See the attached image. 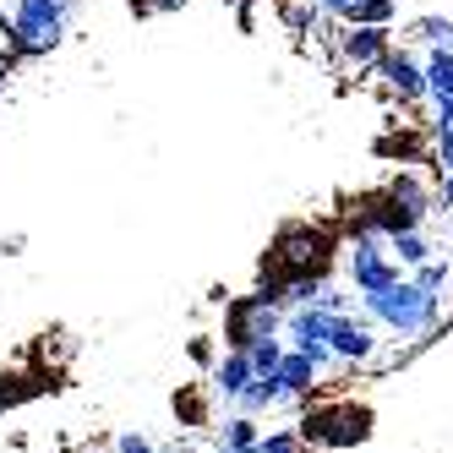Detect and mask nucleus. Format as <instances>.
Returning a JSON list of instances; mask_svg holds the SVG:
<instances>
[{
    "label": "nucleus",
    "mask_w": 453,
    "mask_h": 453,
    "mask_svg": "<svg viewBox=\"0 0 453 453\" xmlns=\"http://www.w3.org/2000/svg\"><path fill=\"white\" fill-rule=\"evenodd\" d=\"M361 311L377 322V328H388L394 339H420V334L437 328L442 301L426 296L410 273H399L394 284H382V289H372V296H361Z\"/></svg>",
    "instance_id": "obj_1"
},
{
    "label": "nucleus",
    "mask_w": 453,
    "mask_h": 453,
    "mask_svg": "<svg viewBox=\"0 0 453 453\" xmlns=\"http://www.w3.org/2000/svg\"><path fill=\"white\" fill-rule=\"evenodd\" d=\"M296 426H301V437H306L317 453H328V448H355V442H366L372 426H377V415H372V404L328 399V404H311Z\"/></svg>",
    "instance_id": "obj_2"
},
{
    "label": "nucleus",
    "mask_w": 453,
    "mask_h": 453,
    "mask_svg": "<svg viewBox=\"0 0 453 453\" xmlns=\"http://www.w3.org/2000/svg\"><path fill=\"white\" fill-rule=\"evenodd\" d=\"M328 235L311 230V224H284L273 251H268V263H263V284H284V279H296V273H322L328 268Z\"/></svg>",
    "instance_id": "obj_3"
},
{
    "label": "nucleus",
    "mask_w": 453,
    "mask_h": 453,
    "mask_svg": "<svg viewBox=\"0 0 453 453\" xmlns=\"http://www.w3.org/2000/svg\"><path fill=\"white\" fill-rule=\"evenodd\" d=\"M279 328H284V301H279L273 284L251 289V296H235L230 311H224V344L230 349H246L251 339H268Z\"/></svg>",
    "instance_id": "obj_4"
},
{
    "label": "nucleus",
    "mask_w": 453,
    "mask_h": 453,
    "mask_svg": "<svg viewBox=\"0 0 453 453\" xmlns=\"http://www.w3.org/2000/svg\"><path fill=\"white\" fill-rule=\"evenodd\" d=\"M66 34V0H12V50L44 55Z\"/></svg>",
    "instance_id": "obj_5"
},
{
    "label": "nucleus",
    "mask_w": 453,
    "mask_h": 453,
    "mask_svg": "<svg viewBox=\"0 0 453 453\" xmlns=\"http://www.w3.org/2000/svg\"><path fill=\"white\" fill-rule=\"evenodd\" d=\"M404 268L388 257V246H382V235H355L349 246H344V279L355 284V296H372V289H382V284H394Z\"/></svg>",
    "instance_id": "obj_6"
},
{
    "label": "nucleus",
    "mask_w": 453,
    "mask_h": 453,
    "mask_svg": "<svg viewBox=\"0 0 453 453\" xmlns=\"http://www.w3.org/2000/svg\"><path fill=\"white\" fill-rule=\"evenodd\" d=\"M328 349H334V361H344V366H366L372 355H377V322L366 311L355 317L349 306L334 311L328 317Z\"/></svg>",
    "instance_id": "obj_7"
},
{
    "label": "nucleus",
    "mask_w": 453,
    "mask_h": 453,
    "mask_svg": "<svg viewBox=\"0 0 453 453\" xmlns=\"http://www.w3.org/2000/svg\"><path fill=\"white\" fill-rule=\"evenodd\" d=\"M328 366H334V349H296V344H284L273 377L284 382L289 399H311L322 388V377H328Z\"/></svg>",
    "instance_id": "obj_8"
},
{
    "label": "nucleus",
    "mask_w": 453,
    "mask_h": 453,
    "mask_svg": "<svg viewBox=\"0 0 453 453\" xmlns=\"http://www.w3.org/2000/svg\"><path fill=\"white\" fill-rule=\"evenodd\" d=\"M377 72H382L388 93H399L404 104H415V99H426V72H420V60H415L410 50H394V44H388V55L377 60Z\"/></svg>",
    "instance_id": "obj_9"
},
{
    "label": "nucleus",
    "mask_w": 453,
    "mask_h": 453,
    "mask_svg": "<svg viewBox=\"0 0 453 453\" xmlns=\"http://www.w3.org/2000/svg\"><path fill=\"white\" fill-rule=\"evenodd\" d=\"M251 377H257V372H251V355H246V349H230V344H224V349L213 355V361H208V394L230 404V399L241 394V388H246Z\"/></svg>",
    "instance_id": "obj_10"
},
{
    "label": "nucleus",
    "mask_w": 453,
    "mask_h": 453,
    "mask_svg": "<svg viewBox=\"0 0 453 453\" xmlns=\"http://www.w3.org/2000/svg\"><path fill=\"white\" fill-rule=\"evenodd\" d=\"M339 50H344L349 66H377V60L388 55V27H377V22H349V34L339 39Z\"/></svg>",
    "instance_id": "obj_11"
},
{
    "label": "nucleus",
    "mask_w": 453,
    "mask_h": 453,
    "mask_svg": "<svg viewBox=\"0 0 453 453\" xmlns=\"http://www.w3.org/2000/svg\"><path fill=\"white\" fill-rule=\"evenodd\" d=\"M279 404H289V394H284V382L268 372V377H251L241 394L230 399V410H241V415H263V410H279Z\"/></svg>",
    "instance_id": "obj_12"
},
{
    "label": "nucleus",
    "mask_w": 453,
    "mask_h": 453,
    "mask_svg": "<svg viewBox=\"0 0 453 453\" xmlns=\"http://www.w3.org/2000/svg\"><path fill=\"white\" fill-rule=\"evenodd\" d=\"M382 246H388V257H394L399 268H415V263H426V257H437V246L420 230H399V235H388Z\"/></svg>",
    "instance_id": "obj_13"
},
{
    "label": "nucleus",
    "mask_w": 453,
    "mask_h": 453,
    "mask_svg": "<svg viewBox=\"0 0 453 453\" xmlns=\"http://www.w3.org/2000/svg\"><path fill=\"white\" fill-rule=\"evenodd\" d=\"M34 394H44V382H34L27 372H0V410H17Z\"/></svg>",
    "instance_id": "obj_14"
},
{
    "label": "nucleus",
    "mask_w": 453,
    "mask_h": 453,
    "mask_svg": "<svg viewBox=\"0 0 453 453\" xmlns=\"http://www.w3.org/2000/svg\"><path fill=\"white\" fill-rule=\"evenodd\" d=\"M257 453H317V448L301 437V426H279V432L257 437Z\"/></svg>",
    "instance_id": "obj_15"
},
{
    "label": "nucleus",
    "mask_w": 453,
    "mask_h": 453,
    "mask_svg": "<svg viewBox=\"0 0 453 453\" xmlns=\"http://www.w3.org/2000/svg\"><path fill=\"white\" fill-rule=\"evenodd\" d=\"M257 437H263V432H257V415H241V410H230V420L219 426V442L224 448H251Z\"/></svg>",
    "instance_id": "obj_16"
},
{
    "label": "nucleus",
    "mask_w": 453,
    "mask_h": 453,
    "mask_svg": "<svg viewBox=\"0 0 453 453\" xmlns=\"http://www.w3.org/2000/svg\"><path fill=\"white\" fill-rule=\"evenodd\" d=\"M410 279H415L420 289H426V296H437V301H442V289H448L453 268L442 263V257H426V263H415V268H410Z\"/></svg>",
    "instance_id": "obj_17"
},
{
    "label": "nucleus",
    "mask_w": 453,
    "mask_h": 453,
    "mask_svg": "<svg viewBox=\"0 0 453 453\" xmlns=\"http://www.w3.org/2000/svg\"><path fill=\"white\" fill-rule=\"evenodd\" d=\"M246 355H251V372H257V377H268V372L279 366V355H284V334L251 339V344H246Z\"/></svg>",
    "instance_id": "obj_18"
},
{
    "label": "nucleus",
    "mask_w": 453,
    "mask_h": 453,
    "mask_svg": "<svg viewBox=\"0 0 453 453\" xmlns=\"http://www.w3.org/2000/svg\"><path fill=\"white\" fill-rule=\"evenodd\" d=\"M394 12H399V0H355V6L344 12V22H377V27H388Z\"/></svg>",
    "instance_id": "obj_19"
},
{
    "label": "nucleus",
    "mask_w": 453,
    "mask_h": 453,
    "mask_svg": "<svg viewBox=\"0 0 453 453\" xmlns=\"http://www.w3.org/2000/svg\"><path fill=\"white\" fill-rule=\"evenodd\" d=\"M410 34H415L420 44H432V50H437V44H442V50H453V22H448V17H420Z\"/></svg>",
    "instance_id": "obj_20"
},
{
    "label": "nucleus",
    "mask_w": 453,
    "mask_h": 453,
    "mask_svg": "<svg viewBox=\"0 0 453 453\" xmlns=\"http://www.w3.org/2000/svg\"><path fill=\"white\" fill-rule=\"evenodd\" d=\"M110 453H158V442H153V437H142V432H115Z\"/></svg>",
    "instance_id": "obj_21"
},
{
    "label": "nucleus",
    "mask_w": 453,
    "mask_h": 453,
    "mask_svg": "<svg viewBox=\"0 0 453 453\" xmlns=\"http://www.w3.org/2000/svg\"><path fill=\"white\" fill-rule=\"evenodd\" d=\"M170 6H180V0H148V12H170Z\"/></svg>",
    "instance_id": "obj_22"
},
{
    "label": "nucleus",
    "mask_w": 453,
    "mask_h": 453,
    "mask_svg": "<svg viewBox=\"0 0 453 453\" xmlns=\"http://www.w3.org/2000/svg\"><path fill=\"white\" fill-rule=\"evenodd\" d=\"M219 453H257V442H251V448H224V442H219Z\"/></svg>",
    "instance_id": "obj_23"
}]
</instances>
